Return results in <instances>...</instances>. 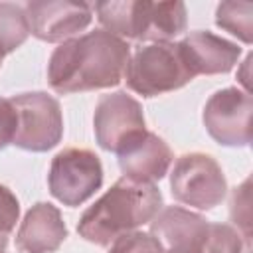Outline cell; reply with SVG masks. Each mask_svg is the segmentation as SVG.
<instances>
[{
	"label": "cell",
	"mask_w": 253,
	"mask_h": 253,
	"mask_svg": "<svg viewBox=\"0 0 253 253\" xmlns=\"http://www.w3.org/2000/svg\"><path fill=\"white\" fill-rule=\"evenodd\" d=\"M20 217V202L14 192L0 184V253H6L8 237Z\"/></svg>",
	"instance_id": "19"
},
{
	"label": "cell",
	"mask_w": 253,
	"mask_h": 253,
	"mask_svg": "<svg viewBox=\"0 0 253 253\" xmlns=\"http://www.w3.org/2000/svg\"><path fill=\"white\" fill-rule=\"evenodd\" d=\"M30 36L28 16L22 4L0 2V59L18 49Z\"/></svg>",
	"instance_id": "15"
},
{
	"label": "cell",
	"mask_w": 253,
	"mask_h": 253,
	"mask_svg": "<svg viewBox=\"0 0 253 253\" xmlns=\"http://www.w3.org/2000/svg\"><path fill=\"white\" fill-rule=\"evenodd\" d=\"M128 59V42L105 30H93L53 49L47 61V81L59 95L117 87Z\"/></svg>",
	"instance_id": "1"
},
{
	"label": "cell",
	"mask_w": 253,
	"mask_h": 253,
	"mask_svg": "<svg viewBox=\"0 0 253 253\" xmlns=\"http://www.w3.org/2000/svg\"><path fill=\"white\" fill-rule=\"evenodd\" d=\"M178 43L194 77L229 73L241 55V47L235 42H229L208 30L190 32Z\"/></svg>",
	"instance_id": "13"
},
{
	"label": "cell",
	"mask_w": 253,
	"mask_h": 253,
	"mask_svg": "<svg viewBox=\"0 0 253 253\" xmlns=\"http://www.w3.org/2000/svg\"><path fill=\"white\" fill-rule=\"evenodd\" d=\"M95 12L105 32L125 42H170L186 32L188 24L184 2H97Z\"/></svg>",
	"instance_id": "3"
},
{
	"label": "cell",
	"mask_w": 253,
	"mask_h": 253,
	"mask_svg": "<svg viewBox=\"0 0 253 253\" xmlns=\"http://www.w3.org/2000/svg\"><path fill=\"white\" fill-rule=\"evenodd\" d=\"M0 65H2V59H0Z\"/></svg>",
	"instance_id": "21"
},
{
	"label": "cell",
	"mask_w": 253,
	"mask_h": 253,
	"mask_svg": "<svg viewBox=\"0 0 253 253\" xmlns=\"http://www.w3.org/2000/svg\"><path fill=\"white\" fill-rule=\"evenodd\" d=\"M253 6L247 2H221L215 10V24L239 38L243 43H251L253 40Z\"/></svg>",
	"instance_id": "16"
},
{
	"label": "cell",
	"mask_w": 253,
	"mask_h": 253,
	"mask_svg": "<svg viewBox=\"0 0 253 253\" xmlns=\"http://www.w3.org/2000/svg\"><path fill=\"white\" fill-rule=\"evenodd\" d=\"M109 253H164L160 243L144 231H128L109 245Z\"/></svg>",
	"instance_id": "18"
},
{
	"label": "cell",
	"mask_w": 253,
	"mask_h": 253,
	"mask_svg": "<svg viewBox=\"0 0 253 253\" xmlns=\"http://www.w3.org/2000/svg\"><path fill=\"white\" fill-rule=\"evenodd\" d=\"M103 184V164L93 150L63 148L49 164L47 186L63 206L77 208L85 204Z\"/></svg>",
	"instance_id": "7"
},
{
	"label": "cell",
	"mask_w": 253,
	"mask_h": 253,
	"mask_svg": "<svg viewBox=\"0 0 253 253\" xmlns=\"http://www.w3.org/2000/svg\"><path fill=\"white\" fill-rule=\"evenodd\" d=\"M30 34L38 40L55 43L75 38L93 20V6L71 0H32L24 4Z\"/></svg>",
	"instance_id": "10"
},
{
	"label": "cell",
	"mask_w": 253,
	"mask_h": 253,
	"mask_svg": "<svg viewBox=\"0 0 253 253\" xmlns=\"http://www.w3.org/2000/svg\"><path fill=\"white\" fill-rule=\"evenodd\" d=\"M93 130L99 146L117 154L126 142L146 130L142 105L126 91L103 95L95 107Z\"/></svg>",
	"instance_id": "9"
},
{
	"label": "cell",
	"mask_w": 253,
	"mask_h": 253,
	"mask_svg": "<svg viewBox=\"0 0 253 253\" xmlns=\"http://www.w3.org/2000/svg\"><path fill=\"white\" fill-rule=\"evenodd\" d=\"M67 237L61 211L49 202L34 204L16 233V249L20 253H53Z\"/></svg>",
	"instance_id": "14"
},
{
	"label": "cell",
	"mask_w": 253,
	"mask_h": 253,
	"mask_svg": "<svg viewBox=\"0 0 253 253\" xmlns=\"http://www.w3.org/2000/svg\"><path fill=\"white\" fill-rule=\"evenodd\" d=\"M251 93L239 87H225L206 101L202 121L215 142L223 146H247L251 142Z\"/></svg>",
	"instance_id": "8"
},
{
	"label": "cell",
	"mask_w": 253,
	"mask_h": 253,
	"mask_svg": "<svg viewBox=\"0 0 253 253\" xmlns=\"http://www.w3.org/2000/svg\"><path fill=\"white\" fill-rule=\"evenodd\" d=\"M162 194L156 184L121 176L77 223V233L99 247H109L123 233L150 223L162 210Z\"/></svg>",
	"instance_id": "2"
},
{
	"label": "cell",
	"mask_w": 253,
	"mask_h": 253,
	"mask_svg": "<svg viewBox=\"0 0 253 253\" xmlns=\"http://www.w3.org/2000/svg\"><path fill=\"white\" fill-rule=\"evenodd\" d=\"M202 253H249V243L229 223L210 221Z\"/></svg>",
	"instance_id": "17"
},
{
	"label": "cell",
	"mask_w": 253,
	"mask_h": 253,
	"mask_svg": "<svg viewBox=\"0 0 253 253\" xmlns=\"http://www.w3.org/2000/svg\"><path fill=\"white\" fill-rule=\"evenodd\" d=\"M117 156L123 176L150 184L162 180L174 160L168 142L150 130H142L140 134H136L117 152Z\"/></svg>",
	"instance_id": "12"
},
{
	"label": "cell",
	"mask_w": 253,
	"mask_h": 253,
	"mask_svg": "<svg viewBox=\"0 0 253 253\" xmlns=\"http://www.w3.org/2000/svg\"><path fill=\"white\" fill-rule=\"evenodd\" d=\"M170 192L176 202L206 211L223 202L227 180L213 156L186 152L174 162L170 172Z\"/></svg>",
	"instance_id": "5"
},
{
	"label": "cell",
	"mask_w": 253,
	"mask_h": 253,
	"mask_svg": "<svg viewBox=\"0 0 253 253\" xmlns=\"http://www.w3.org/2000/svg\"><path fill=\"white\" fill-rule=\"evenodd\" d=\"M18 128L12 144L30 152H47L63 136V115L59 101L43 91L14 95Z\"/></svg>",
	"instance_id": "6"
},
{
	"label": "cell",
	"mask_w": 253,
	"mask_h": 253,
	"mask_svg": "<svg viewBox=\"0 0 253 253\" xmlns=\"http://www.w3.org/2000/svg\"><path fill=\"white\" fill-rule=\"evenodd\" d=\"M210 221L182 206L162 208L150 221V235L164 253H202Z\"/></svg>",
	"instance_id": "11"
},
{
	"label": "cell",
	"mask_w": 253,
	"mask_h": 253,
	"mask_svg": "<svg viewBox=\"0 0 253 253\" xmlns=\"http://www.w3.org/2000/svg\"><path fill=\"white\" fill-rule=\"evenodd\" d=\"M126 87L142 97H156L188 85L194 75L178 42H158L138 47L125 69Z\"/></svg>",
	"instance_id": "4"
},
{
	"label": "cell",
	"mask_w": 253,
	"mask_h": 253,
	"mask_svg": "<svg viewBox=\"0 0 253 253\" xmlns=\"http://www.w3.org/2000/svg\"><path fill=\"white\" fill-rule=\"evenodd\" d=\"M18 128V115L16 107L12 105L10 99L0 97V150L12 144L14 134Z\"/></svg>",
	"instance_id": "20"
}]
</instances>
